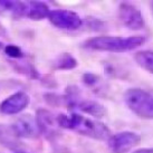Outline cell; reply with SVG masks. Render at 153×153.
I'll list each match as a JSON object with an SVG mask.
<instances>
[{
	"label": "cell",
	"instance_id": "6da1fadb",
	"mask_svg": "<svg viewBox=\"0 0 153 153\" xmlns=\"http://www.w3.org/2000/svg\"><path fill=\"white\" fill-rule=\"evenodd\" d=\"M57 123L59 128L97 141H107L112 135L111 130L104 123L77 113H60L57 115Z\"/></svg>",
	"mask_w": 153,
	"mask_h": 153
},
{
	"label": "cell",
	"instance_id": "7a4b0ae2",
	"mask_svg": "<svg viewBox=\"0 0 153 153\" xmlns=\"http://www.w3.org/2000/svg\"><path fill=\"white\" fill-rule=\"evenodd\" d=\"M145 42L143 36H95L86 39L82 46L85 49L111 53H124L134 51L141 47Z\"/></svg>",
	"mask_w": 153,
	"mask_h": 153
},
{
	"label": "cell",
	"instance_id": "3957f363",
	"mask_svg": "<svg viewBox=\"0 0 153 153\" xmlns=\"http://www.w3.org/2000/svg\"><path fill=\"white\" fill-rule=\"evenodd\" d=\"M124 102L134 114L143 120H153V95L142 88L133 87L124 93Z\"/></svg>",
	"mask_w": 153,
	"mask_h": 153
},
{
	"label": "cell",
	"instance_id": "277c9868",
	"mask_svg": "<svg viewBox=\"0 0 153 153\" xmlns=\"http://www.w3.org/2000/svg\"><path fill=\"white\" fill-rule=\"evenodd\" d=\"M141 136L132 131H122L111 135L107 146L111 153H128L140 144Z\"/></svg>",
	"mask_w": 153,
	"mask_h": 153
},
{
	"label": "cell",
	"instance_id": "5b68a950",
	"mask_svg": "<svg viewBox=\"0 0 153 153\" xmlns=\"http://www.w3.org/2000/svg\"><path fill=\"white\" fill-rule=\"evenodd\" d=\"M48 20L53 26L65 30H76L81 28L83 25V20L79 17V15L67 9L51 10L48 15Z\"/></svg>",
	"mask_w": 153,
	"mask_h": 153
},
{
	"label": "cell",
	"instance_id": "8992f818",
	"mask_svg": "<svg viewBox=\"0 0 153 153\" xmlns=\"http://www.w3.org/2000/svg\"><path fill=\"white\" fill-rule=\"evenodd\" d=\"M119 17L124 27L130 30H141L144 28L145 22L141 10L135 4L123 1L119 6Z\"/></svg>",
	"mask_w": 153,
	"mask_h": 153
},
{
	"label": "cell",
	"instance_id": "52a82bcc",
	"mask_svg": "<svg viewBox=\"0 0 153 153\" xmlns=\"http://www.w3.org/2000/svg\"><path fill=\"white\" fill-rule=\"evenodd\" d=\"M13 130L17 135L22 139H37L40 135V130L36 121V117L29 114L22 115L13 124Z\"/></svg>",
	"mask_w": 153,
	"mask_h": 153
},
{
	"label": "cell",
	"instance_id": "ba28073f",
	"mask_svg": "<svg viewBox=\"0 0 153 153\" xmlns=\"http://www.w3.org/2000/svg\"><path fill=\"white\" fill-rule=\"evenodd\" d=\"M29 104V96L22 91L10 95L0 103V112L6 115L18 114Z\"/></svg>",
	"mask_w": 153,
	"mask_h": 153
},
{
	"label": "cell",
	"instance_id": "9c48e42d",
	"mask_svg": "<svg viewBox=\"0 0 153 153\" xmlns=\"http://www.w3.org/2000/svg\"><path fill=\"white\" fill-rule=\"evenodd\" d=\"M51 13L49 7L42 1H22L19 18H27L31 20H43L48 18Z\"/></svg>",
	"mask_w": 153,
	"mask_h": 153
},
{
	"label": "cell",
	"instance_id": "30bf717a",
	"mask_svg": "<svg viewBox=\"0 0 153 153\" xmlns=\"http://www.w3.org/2000/svg\"><path fill=\"white\" fill-rule=\"evenodd\" d=\"M68 108L69 110L77 108V110H79L83 113L92 115V116L96 117V119H102V117H104L107 114L106 107L104 106L103 104L96 102L94 100H87V98L83 100V98L78 97L72 103V105Z\"/></svg>",
	"mask_w": 153,
	"mask_h": 153
},
{
	"label": "cell",
	"instance_id": "8fae6325",
	"mask_svg": "<svg viewBox=\"0 0 153 153\" xmlns=\"http://www.w3.org/2000/svg\"><path fill=\"white\" fill-rule=\"evenodd\" d=\"M36 121L40 130V133L45 134L47 137L54 135L56 133V128L58 126L57 115L54 116V114L49 111L45 108H39L36 112Z\"/></svg>",
	"mask_w": 153,
	"mask_h": 153
},
{
	"label": "cell",
	"instance_id": "7c38bea8",
	"mask_svg": "<svg viewBox=\"0 0 153 153\" xmlns=\"http://www.w3.org/2000/svg\"><path fill=\"white\" fill-rule=\"evenodd\" d=\"M20 137L17 135L13 125L0 124V144L10 150H18L20 148Z\"/></svg>",
	"mask_w": 153,
	"mask_h": 153
},
{
	"label": "cell",
	"instance_id": "4fadbf2b",
	"mask_svg": "<svg viewBox=\"0 0 153 153\" xmlns=\"http://www.w3.org/2000/svg\"><path fill=\"white\" fill-rule=\"evenodd\" d=\"M9 62H10V64H11L13 69L17 73H19V74H22L24 76H27L28 78H31V79H39L40 78L38 71L28 60L17 59V60H9Z\"/></svg>",
	"mask_w": 153,
	"mask_h": 153
},
{
	"label": "cell",
	"instance_id": "5bb4252c",
	"mask_svg": "<svg viewBox=\"0 0 153 153\" xmlns=\"http://www.w3.org/2000/svg\"><path fill=\"white\" fill-rule=\"evenodd\" d=\"M77 59L69 53H62L60 55L57 56L51 67L56 71H72L77 67Z\"/></svg>",
	"mask_w": 153,
	"mask_h": 153
},
{
	"label": "cell",
	"instance_id": "9a60e30c",
	"mask_svg": "<svg viewBox=\"0 0 153 153\" xmlns=\"http://www.w3.org/2000/svg\"><path fill=\"white\" fill-rule=\"evenodd\" d=\"M135 63L150 74H153V51H141L134 55Z\"/></svg>",
	"mask_w": 153,
	"mask_h": 153
},
{
	"label": "cell",
	"instance_id": "2e32d148",
	"mask_svg": "<svg viewBox=\"0 0 153 153\" xmlns=\"http://www.w3.org/2000/svg\"><path fill=\"white\" fill-rule=\"evenodd\" d=\"M4 54L11 60L24 59V57H25V53L22 51V49L16 45H7V46H4Z\"/></svg>",
	"mask_w": 153,
	"mask_h": 153
},
{
	"label": "cell",
	"instance_id": "e0dca14e",
	"mask_svg": "<svg viewBox=\"0 0 153 153\" xmlns=\"http://www.w3.org/2000/svg\"><path fill=\"white\" fill-rule=\"evenodd\" d=\"M44 98L46 103H48L49 105L53 106H58V105H65V98L64 96H60V95H56L53 93H48L44 95Z\"/></svg>",
	"mask_w": 153,
	"mask_h": 153
},
{
	"label": "cell",
	"instance_id": "ac0fdd59",
	"mask_svg": "<svg viewBox=\"0 0 153 153\" xmlns=\"http://www.w3.org/2000/svg\"><path fill=\"white\" fill-rule=\"evenodd\" d=\"M82 81L87 86H95L100 82V77L93 73H85L82 76Z\"/></svg>",
	"mask_w": 153,
	"mask_h": 153
},
{
	"label": "cell",
	"instance_id": "d6986e66",
	"mask_svg": "<svg viewBox=\"0 0 153 153\" xmlns=\"http://www.w3.org/2000/svg\"><path fill=\"white\" fill-rule=\"evenodd\" d=\"M132 153H153V148H143V149L135 150Z\"/></svg>",
	"mask_w": 153,
	"mask_h": 153
},
{
	"label": "cell",
	"instance_id": "ffe728a7",
	"mask_svg": "<svg viewBox=\"0 0 153 153\" xmlns=\"http://www.w3.org/2000/svg\"><path fill=\"white\" fill-rule=\"evenodd\" d=\"M2 48H4V44H2L1 42H0V51H1Z\"/></svg>",
	"mask_w": 153,
	"mask_h": 153
},
{
	"label": "cell",
	"instance_id": "44dd1931",
	"mask_svg": "<svg viewBox=\"0 0 153 153\" xmlns=\"http://www.w3.org/2000/svg\"><path fill=\"white\" fill-rule=\"evenodd\" d=\"M151 10H152V13H153V1L151 2Z\"/></svg>",
	"mask_w": 153,
	"mask_h": 153
},
{
	"label": "cell",
	"instance_id": "7402d4cb",
	"mask_svg": "<svg viewBox=\"0 0 153 153\" xmlns=\"http://www.w3.org/2000/svg\"><path fill=\"white\" fill-rule=\"evenodd\" d=\"M16 153H27V152H22V151H20V152H16Z\"/></svg>",
	"mask_w": 153,
	"mask_h": 153
}]
</instances>
